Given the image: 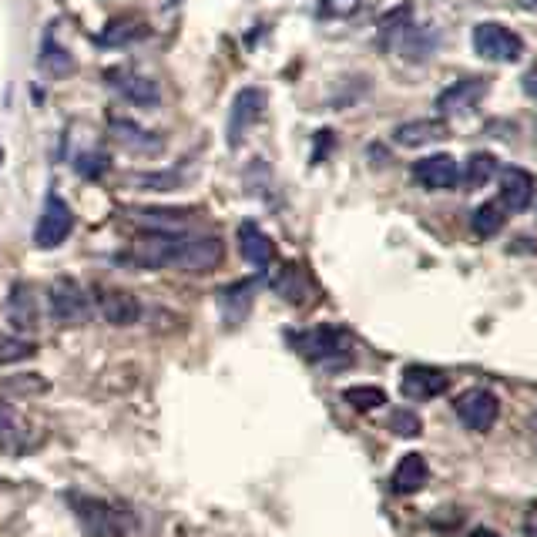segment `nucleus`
I'll list each match as a JSON object with an SVG mask.
<instances>
[{
	"instance_id": "1",
	"label": "nucleus",
	"mask_w": 537,
	"mask_h": 537,
	"mask_svg": "<svg viewBox=\"0 0 537 537\" xmlns=\"http://www.w3.org/2000/svg\"><path fill=\"white\" fill-rule=\"evenodd\" d=\"M68 504L88 537H131L141 527V517L125 504H111L101 501V497H81V494H71Z\"/></svg>"
},
{
	"instance_id": "2",
	"label": "nucleus",
	"mask_w": 537,
	"mask_h": 537,
	"mask_svg": "<svg viewBox=\"0 0 537 537\" xmlns=\"http://www.w3.org/2000/svg\"><path fill=\"white\" fill-rule=\"evenodd\" d=\"M299 353L323 370H346L353 363V339L339 326H313L296 339Z\"/></svg>"
},
{
	"instance_id": "3",
	"label": "nucleus",
	"mask_w": 537,
	"mask_h": 537,
	"mask_svg": "<svg viewBox=\"0 0 537 537\" xmlns=\"http://www.w3.org/2000/svg\"><path fill=\"white\" fill-rule=\"evenodd\" d=\"M380 47L383 51L407 54V58H427L433 44H423V31L413 21L410 4H403L380 21Z\"/></svg>"
},
{
	"instance_id": "4",
	"label": "nucleus",
	"mask_w": 537,
	"mask_h": 537,
	"mask_svg": "<svg viewBox=\"0 0 537 537\" xmlns=\"http://www.w3.org/2000/svg\"><path fill=\"white\" fill-rule=\"evenodd\" d=\"M470 44H474V51L480 58L494 61V64H514V61H521V54H524L521 37H517L511 27H504L497 21L477 24L474 34H470Z\"/></svg>"
},
{
	"instance_id": "5",
	"label": "nucleus",
	"mask_w": 537,
	"mask_h": 537,
	"mask_svg": "<svg viewBox=\"0 0 537 537\" xmlns=\"http://www.w3.org/2000/svg\"><path fill=\"white\" fill-rule=\"evenodd\" d=\"M47 303H51V316L64 326H74V323L91 319V296L84 292L81 282L71 279V276H61V279L51 282V289H47Z\"/></svg>"
},
{
	"instance_id": "6",
	"label": "nucleus",
	"mask_w": 537,
	"mask_h": 537,
	"mask_svg": "<svg viewBox=\"0 0 537 537\" xmlns=\"http://www.w3.org/2000/svg\"><path fill=\"white\" fill-rule=\"evenodd\" d=\"M74 232V212L71 205L61 199V195H47L44 209L37 215L34 225V246L37 249H58L61 242H68V235Z\"/></svg>"
},
{
	"instance_id": "7",
	"label": "nucleus",
	"mask_w": 537,
	"mask_h": 537,
	"mask_svg": "<svg viewBox=\"0 0 537 537\" xmlns=\"http://www.w3.org/2000/svg\"><path fill=\"white\" fill-rule=\"evenodd\" d=\"M454 413L467 430L487 433L501 417V400L491 390H467L454 400Z\"/></svg>"
},
{
	"instance_id": "8",
	"label": "nucleus",
	"mask_w": 537,
	"mask_h": 537,
	"mask_svg": "<svg viewBox=\"0 0 537 537\" xmlns=\"http://www.w3.org/2000/svg\"><path fill=\"white\" fill-rule=\"evenodd\" d=\"M225 259V246L215 235H202V239H182L178 242V252L172 259V269L182 272H212L219 269Z\"/></svg>"
},
{
	"instance_id": "9",
	"label": "nucleus",
	"mask_w": 537,
	"mask_h": 537,
	"mask_svg": "<svg viewBox=\"0 0 537 537\" xmlns=\"http://www.w3.org/2000/svg\"><path fill=\"white\" fill-rule=\"evenodd\" d=\"M269 105V94L262 88H242L235 94L232 111H229V148H239L246 131L262 118V111Z\"/></svg>"
},
{
	"instance_id": "10",
	"label": "nucleus",
	"mask_w": 537,
	"mask_h": 537,
	"mask_svg": "<svg viewBox=\"0 0 537 537\" xmlns=\"http://www.w3.org/2000/svg\"><path fill=\"white\" fill-rule=\"evenodd\" d=\"M108 131H111V138H115L118 145L125 148V152H131V155L155 158V155L165 152V138L158 135V131L141 128V125H135V121H128V118L111 115L108 118Z\"/></svg>"
},
{
	"instance_id": "11",
	"label": "nucleus",
	"mask_w": 537,
	"mask_h": 537,
	"mask_svg": "<svg viewBox=\"0 0 537 537\" xmlns=\"http://www.w3.org/2000/svg\"><path fill=\"white\" fill-rule=\"evenodd\" d=\"M450 390V373L447 370H437V366H407L403 370V380H400V393L407 400H437L440 393Z\"/></svg>"
},
{
	"instance_id": "12",
	"label": "nucleus",
	"mask_w": 537,
	"mask_h": 537,
	"mask_svg": "<svg viewBox=\"0 0 537 537\" xmlns=\"http://www.w3.org/2000/svg\"><path fill=\"white\" fill-rule=\"evenodd\" d=\"M497 182H501V202L507 215H521L527 212V205L534 202V175L524 172L517 165H501L497 172Z\"/></svg>"
},
{
	"instance_id": "13",
	"label": "nucleus",
	"mask_w": 537,
	"mask_h": 537,
	"mask_svg": "<svg viewBox=\"0 0 537 537\" xmlns=\"http://www.w3.org/2000/svg\"><path fill=\"white\" fill-rule=\"evenodd\" d=\"M410 175H413V182L423 185V188H430V192H444V188L460 185V165H457V158H450V155H444V152L420 158V162L413 165Z\"/></svg>"
},
{
	"instance_id": "14",
	"label": "nucleus",
	"mask_w": 537,
	"mask_h": 537,
	"mask_svg": "<svg viewBox=\"0 0 537 537\" xmlns=\"http://www.w3.org/2000/svg\"><path fill=\"white\" fill-rule=\"evenodd\" d=\"M131 215L152 232H165V235H182V229L195 219V209L188 205H141V209H131Z\"/></svg>"
},
{
	"instance_id": "15",
	"label": "nucleus",
	"mask_w": 537,
	"mask_h": 537,
	"mask_svg": "<svg viewBox=\"0 0 537 537\" xmlns=\"http://www.w3.org/2000/svg\"><path fill=\"white\" fill-rule=\"evenodd\" d=\"M487 98V81L484 78H464L457 84H450L447 91L437 94V111L440 115H464V111L477 108L480 101Z\"/></svg>"
},
{
	"instance_id": "16",
	"label": "nucleus",
	"mask_w": 537,
	"mask_h": 537,
	"mask_svg": "<svg viewBox=\"0 0 537 537\" xmlns=\"http://www.w3.org/2000/svg\"><path fill=\"white\" fill-rule=\"evenodd\" d=\"M98 313L105 316V323H111V326H135L145 309H141L138 296H131L125 289H101Z\"/></svg>"
},
{
	"instance_id": "17",
	"label": "nucleus",
	"mask_w": 537,
	"mask_h": 537,
	"mask_svg": "<svg viewBox=\"0 0 537 537\" xmlns=\"http://www.w3.org/2000/svg\"><path fill=\"white\" fill-rule=\"evenodd\" d=\"M4 316L17 333H31V329H37V296L27 282H14L11 286V292H7Z\"/></svg>"
},
{
	"instance_id": "18",
	"label": "nucleus",
	"mask_w": 537,
	"mask_h": 537,
	"mask_svg": "<svg viewBox=\"0 0 537 537\" xmlns=\"http://www.w3.org/2000/svg\"><path fill=\"white\" fill-rule=\"evenodd\" d=\"M256 286H259V279H239V282H232V286H225L219 292V313H222L225 323L239 326L242 319L249 316L252 299H256Z\"/></svg>"
},
{
	"instance_id": "19",
	"label": "nucleus",
	"mask_w": 537,
	"mask_h": 537,
	"mask_svg": "<svg viewBox=\"0 0 537 537\" xmlns=\"http://www.w3.org/2000/svg\"><path fill=\"white\" fill-rule=\"evenodd\" d=\"M239 249H242V259L259 272H266L272 266V259H276V246H272V239L256 222L239 225Z\"/></svg>"
},
{
	"instance_id": "20",
	"label": "nucleus",
	"mask_w": 537,
	"mask_h": 537,
	"mask_svg": "<svg viewBox=\"0 0 537 537\" xmlns=\"http://www.w3.org/2000/svg\"><path fill=\"white\" fill-rule=\"evenodd\" d=\"M447 138V121L444 118H417V121H403V125L393 131V141L400 148H423V145H437V141Z\"/></svg>"
},
{
	"instance_id": "21",
	"label": "nucleus",
	"mask_w": 537,
	"mask_h": 537,
	"mask_svg": "<svg viewBox=\"0 0 537 537\" xmlns=\"http://www.w3.org/2000/svg\"><path fill=\"white\" fill-rule=\"evenodd\" d=\"M0 450H14V454L34 450V427L14 407H0Z\"/></svg>"
},
{
	"instance_id": "22",
	"label": "nucleus",
	"mask_w": 537,
	"mask_h": 537,
	"mask_svg": "<svg viewBox=\"0 0 537 537\" xmlns=\"http://www.w3.org/2000/svg\"><path fill=\"white\" fill-rule=\"evenodd\" d=\"M427 477H430L427 460H423L420 454H407V457H400L397 467H393L390 487H393V494L410 497V494H420L423 487H427Z\"/></svg>"
},
{
	"instance_id": "23",
	"label": "nucleus",
	"mask_w": 537,
	"mask_h": 537,
	"mask_svg": "<svg viewBox=\"0 0 537 537\" xmlns=\"http://www.w3.org/2000/svg\"><path fill=\"white\" fill-rule=\"evenodd\" d=\"M108 78L115 81V88H118L121 98L131 101L135 108H158V101H162V91H158V84L148 81V78H141V74L118 71V74H108Z\"/></svg>"
},
{
	"instance_id": "24",
	"label": "nucleus",
	"mask_w": 537,
	"mask_h": 537,
	"mask_svg": "<svg viewBox=\"0 0 537 537\" xmlns=\"http://www.w3.org/2000/svg\"><path fill=\"white\" fill-rule=\"evenodd\" d=\"M272 289L279 292L286 303L292 306H303L309 299V276L303 272V266H296V262H286V266L279 269L276 282H272Z\"/></svg>"
},
{
	"instance_id": "25",
	"label": "nucleus",
	"mask_w": 537,
	"mask_h": 537,
	"mask_svg": "<svg viewBox=\"0 0 537 537\" xmlns=\"http://www.w3.org/2000/svg\"><path fill=\"white\" fill-rule=\"evenodd\" d=\"M141 37H148V27L135 21V17H125V21H115L101 34H94V44L98 47H128V44L141 41Z\"/></svg>"
},
{
	"instance_id": "26",
	"label": "nucleus",
	"mask_w": 537,
	"mask_h": 537,
	"mask_svg": "<svg viewBox=\"0 0 537 537\" xmlns=\"http://www.w3.org/2000/svg\"><path fill=\"white\" fill-rule=\"evenodd\" d=\"M37 68H41L47 78H71V74L78 71V64H74L71 51H64L61 44H54V37H47L41 47V58H37Z\"/></svg>"
},
{
	"instance_id": "27",
	"label": "nucleus",
	"mask_w": 537,
	"mask_h": 537,
	"mask_svg": "<svg viewBox=\"0 0 537 537\" xmlns=\"http://www.w3.org/2000/svg\"><path fill=\"white\" fill-rule=\"evenodd\" d=\"M497 172H501V165L491 152H474L467 158V168H460V182L467 188H484L491 178H497Z\"/></svg>"
},
{
	"instance_id": "28",
	"label": "nucleus",
	"mask_w": 537,
	"mask_h": 537,
	"mask_svg": "<svg viewBox=\"0 0 537 537\" xmlns=\"http://www.w3.org/2000/svg\"><path fill=\"white\" fill-rule=\"evenodd\" d=\"M51 390V383L44 380L41 373H17V376H7L0 393L4 397H44Z\"/></svg>"
},
{
	"instance_id": "29",
	"label": "nucleus",
	"mask_w": 537,
	"mask_h": 537,
	"mask_svg": "<svg viewBox=\"0 0 537 537\" xmlns=\"http://www.w3.org/2000/svg\"><path fill=\"white\" fill-rule=\"evenodd\" d=\"M504 222H507V212H504L501 202H484L474 212V219H470V225H474V232L480 235V239H491V235H497L504 229Z\"/></svg>"
},
{
	"instance_id": "30",
	"label": "nucleus",
	"mask_w": 537,
	"mask_h": 537,
	"mask_svg": "<svg viewBox=\"0 0 537 537\" xmlns=\"http://www.w3.org/2000/svg\"><path fill=\"white\" fill-rule=\"evenodd\" d=\"M343 397H346V403H350L353 410H360V413L380 410L386 403V393L380 390V386H350Z\"/></svg>"
},
{
	"instance_id": "31",
	"label": "nucleus",
	"mask_w": 537,
	"mask_h": 537,
	"mask_svg": "<svg viewBox=\"0 0 537 537\" xmlns=\"http://www.w3.org/2000/svg\"><path fill=\"white\" fill-rule=\"evenodd\" d=\"M108 168H111L108 152H81L74 158V172L81 178H88V182H98L101 175H108Z\"/></svg>"
},
{
	"instance_id": "32",
	"label": "nucleus",
	"mask_w": 537,
	"mask_h": 537,
	"mask_svg": "<svg viewBox=\"0 0 537 537\" xmlns=\"http://www.w3.org/2000/svg\"><path fill=\"white\" fill-rule=\"evenodd\" d=\"M27 356H34V343L27 339H14V336H0V366L21 363Z\"/></svg>"
},
{
	"instance_id": "33",
	"label": "nucleus",
	"mask_w": 537,
	"mask_h": 537,
	"mask_svg": "<svg viewBox=\"0 0 537 537\" xmlns=\"http://www.w3.org/2000/svg\"><path fill=\"white\" fill-rule=\"evenodd\" d=\"M390 430L397 433V437H417L420 433V417L413 410H393L390 413Z\"/></svg>"
},
{
	"instance_id": "34",
	"label": "nucleus",
	"mask_w": 537,
	"mask_h": 537,
	"mask_svg": "<svg viewBox=\"0 0 537 537\" xmlns=\"http://www.w3.org/2000/svg\"><path fill=\"white\" fill-rule=\"evenodd\" d=\"M131 185H141V188H178L185 182L178 172H162V175H148V172H141V175H131L128 178Z\"/></svg>"
},
{
	"instance_id": "35",
	"label": "nucleus",
	"mask_w": 537,
	"mask_h": 537,
	"mask_svg": "<svg viewBox=\"0 0 537 537\" xmlns=\"http://www.w3.org/2000/svg\"><path fill=\"white\" fill-rule=\"evenodd\" d=\"M363 7V0H319L323 17H353Z\"/></svg>"
},
{
	"instance_id": "36",
	"label": "nucleus",
	"mask_w": 537,
	"mask_h": 537,
	"mask_svg": "<svg viewBox=\"0 0 537 537\" xmlns=\"http://www.w3.org/2000/svg\"><path fill=\"white\" fill-rule=\"evenodd\" d=\"M329 148H333V131L323 128V131L316 135V155H313V162H323V155L329 152Z\"/></svg>"
},
{
	"instance_id": "37",
	"label": "nucleus",
	"mask_w": 537,
	"mask_h": 537,
	"mask_svg": "<svg viewBox=\"0 0 537 537\" xmlns=\"http://www.w3.org/2000/svg\"><path fill=\"white\" fill-rule=\"evenodd\" d=\"M521 84H524V94H527V98H534V101H537V68L527 71L524 78H521Z\"/></svg>"
},
{
	"instance_id": "38",
	"label": "nucleus",
	"mask_w": 537,
	"mask_h": 537,
	"mask_svg": "<svg viewBox=\"0 0 537 537\" xmlns=\"http://www.w3.org/2000/svg\"><path fill=\"white\" fill-rule=\"evenodd\" d=\"M524 531H527V537H537V511H534L531 517H527V527H524Z\"/></svg>"
},
{
	"instance_id": "39",
	"label": "nucleus",
	"mask_w": 537,
	"mask_h": 537,
	"mask_svg": "<svg viewBox=\"0 0 537 537\" xmlns=\"http://www.w3.org/2000/svg\"><path fill=\"white\" fill-rule=\"evenodd\" d=\"M470 537H501V534H494V531H491V527H477V531H474V534H470Z\"/></svg>"
},
{
	"instance_id": "40",
	"label": "nucleus",
	"mask_w": 537,
	"mask_h": 537,
	"mask_svg": "<svg viewBox=\"0 0 537 537\" xmlns=\"http://www.w3.org/2000/svg\"><path fill=\"white\" fill-rule=\"evenodd\" d=\"M517 7H527V11H537V0H517Z\"/></svg>"
},
{
	"instance_id": "41",
	"label": "nucleus",
	"mask_w": 537,
	"mask_h": 537,
	"mask_svg": "<svg viewBox=\"0 0 537 537\" xmlns=\"http://www.w3.org/2000/svg\"><path fill=\"white\" fill-rule=\"evenodd\" d=\"M0 491H4V480H0Z\"/></svg>"
},
{
	"instance_id": "42",
	"label": "nucleus",
	"mask_w": 537,
	"mask_h": 537,
	"mask_svg": "<svg viewBox=\"0 0 537 537\" xmlns=\"http://www.w3.org/2000/svg\"><path fill=\"white\" fill-rule=\"evenodd\" d=\"M534 430H537V417H534Z\"/></svg>"
},
{
	"instance_id": "43",
	"label": "nucleus",
	"mask_w": 537,
	"mask_h": 537,
	"mask_svg": "<svg viewBox=\"0 0 537 537\" xmlns=\"http://www.w3.org/2000/svg\"><path fill=\"white\" fill-rule=\"evenodd\" d=\"M534 138H537V125H534Z\"/></svg>"
},
{
	"instance_id": "44",
	"label": "nucleus",
	"mask_w": 537,
	"mask_h": 537,
	"mask_svg": "<svg viewBox=\"0 0 537 537\" xmlns=\"http://www.w3.org/2000/svg\"><path fill=\"white\" fill-rule=\"evenodd\" d=\"M172 4H178V0H172Z\"/></svg>"
}]
</instances>
